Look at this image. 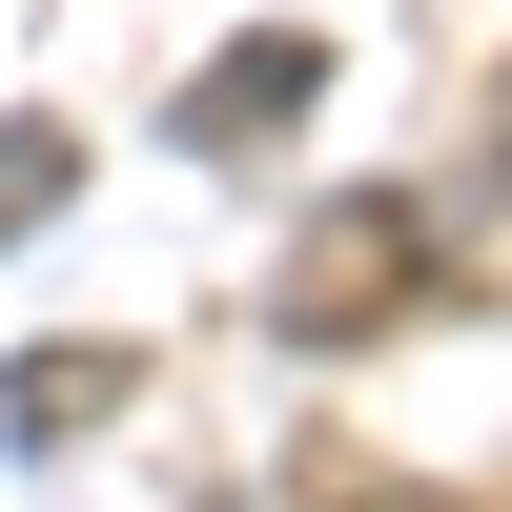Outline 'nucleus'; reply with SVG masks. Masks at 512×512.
<instances>
[{
  "instance_id": "f257e3e1",
  "label": "nucleus",
  "mask_w": 512,
  "mask_h": 512,
  "mask_svg": "<svg viewBox=\"0 0 512 512\" xmlns=\"http://www.w3.org/2000/svg\"><path fill=\"white\" fill-rule=\"evenodd\" d=\"M410 308H431V205H410V185H349L308 246H287V287H267L287 349H390Z\"/></svg>"
},
{
  "instance_id": "f03ea898",
  "label": "nucleus",
  "mask_w": 512,
  "mask_h": 512,
  "mask_svg": "<svg viewBox=\"0 0 512 512\" xmlns=\"http://www.w3.org/2000/svg\"><path fill=\"white\" fill-rule=\"evenodd\" d=\"M308 103H328V41H226V62H185L164 144H185V164H246V144H287Z\"/></svg>"
},
{
  "instance_id": "7ed1b4c3",
  "label": "nucleus",
  "mask_w": 512,
  "mask_h": 512,
  "mask_svg": "<svg viewBox=\"0 0 512 512\" xmlns=\"http://www.w3.org/2000/svg\"><path fill=\"white\" fill-rule=\"evenodd\" d=\"M62 205H82V144H62V123H0V246L62 226Z\"/></svg>"
},
{
  "instance_id": "20e7f679",
  "label": "nucleus",
  "mask_w": 512,
  "mask_h": 512,
  "mask_svg": "<svg viewBox=\"0 0 512 512\" xmlns=\"http://www.w3.org/2000/svg\"><path fill=\"white\" fill-rule=\"evenodd\" d=\"M492 185H512V103H492Z\"/></svg>"
}]
</instances>
